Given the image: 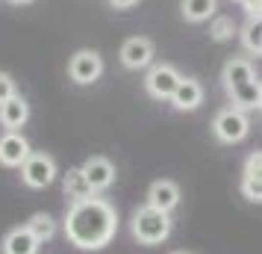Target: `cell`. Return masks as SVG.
<instances>
[{
    "mask_svg": "<svg viewBox=\"0 0 262 254\" xmlns=\"http://www.w3.org/2000/svg\"><path fill=\"white\" fill-rule=\"evenodd\" d=\"M118 230V213L103 198H85L74 201L65 213V237L71 245L83 251H100L106 248Z\"/></svg>",
    "mask_w": 262,
    "mask_h": 254,
    "instance_id": "6da1fadb",
    "label": "cell"
},
{
    "mask_svg": "<svg viewBox=\"0 0 262 254\" xmlns=\"http://www.w3.org/2000/svg\"><path fill=\"white\" fill-rule=\"evenodd\" d=\"M133 237L142 245H159L171 237V213L144 204L133 213Z\"/></svg>",
    "mask_w": 262,
    "mask_h": 254,
    "instance_id": "7a4b0ae2",
    "label": "cell"
},
{
    "mask_svg": "<svg viewBox=\"0 0 262 254\" xmlns=\"http://www.w3.org/2000/svg\"><path fill=\"white\" fill-rule=\"evenodd\" d=\"M212 133H215V139L224 142V145L242 142V139L250 133V121H248V115H245V109H238V107L221 109L212 121Z\"/></svg>",
    "mask_w": 262,
    "mask_h": 254,
    "instance_id": "3957f363",
    "label": "cell"
},
{
    "mask_svg": "<svg viewBox=\"0 0 262 254\" xmlns=\"http://www.w3.org/2000/svg\"><path fill=\"white\" fill-rule=\"evenodd\" d=\"M21 181L30 186V189H45L56 181V160L48 157V154H38L33 151L30 160L21 166Z\"/></svg>",
    "mask_w": 262,
    "mask_h": 254,
    "instance_id": "277c9868",
    "label": "cell"
},
{
    "mask_svg": "<svg viewBox=\"0 0 262 254\" xmlns=\"http://www.w3.org/2000/svg\"><path fill=\"white\" fill-rule=\"evenodd\" d=\"M180 71L174 68V65H154L150 71H147V77H144V89H147V95L156 97V101H171L174 97V92H177L180 86Z\"/></svg>",
    "mask_w": 262,
    "mask_h": 254,
    "instance_id": "5b68a950",
    "label": "cell"
},
{
    "mask_svg": "<svg viewBox=\"0 0 262 254\" xmlns=\"http://www.w3.org/2000/svg\"><path fill=\"white\" fill-rule=\"evenodd\" d=\"M103 74V60L97 50H77L68 62V77L77 86H92Z\"/></svg>",
    "mask_w": 262,
    "mask_h": 254,
    "instance_id": "8992f818",
    "label": "cell"
},
{
    "mask_svg": "<svg viewBox=\"0 0 262 254\" xmlns=\"http://www.w3.org/2000/svg\"><path fill=\"white\" fill-rule=\"evenodd\" d=\"M30 142L18 130H9V133L0 136V166L6 169H21L27 160H30Z\"/></svg>",
    "mask_w": 262,
    "mask_h": 254,
    "instance_id": "52a82bcc",
    "label": "cell"
},
{
    "mask_svg": "<svg viewBox=\"0 0 262 254\" xmlns=\"http://www.w3.org/2000/svg\"><path fill=\"white\" fill-rule=\"evenodd\" d=\"M121 62L133 68V71H139V68H147L150 62H154V42L144 36H133L127 38L124 45H121Z\"/></svg>",
    "mask_w": 262,
    "mask_h": 254,
    "instance_id": "ba28073f",
    "label": "cell"
},
{
    "mask_svg": "<svg viewBox=\"0 0 262 254\" xmlns=\"http://www.w3.org/2000/svg\"><path fill=\"white\" fill-rule=\"evenodd\" d=\"M242 195L253 201V204H262V151H253L245 163V171H242Z\"/></svg>",
    "mask_w": 262,
    "mask_h": 254,
    "instance_id": "9c48e42d",
    "label": "cell"
},
{
    "mask_svg": "<svg viewBox=\"0 0 262 254\" xmlns=\"http://www.w3.org/2000/svg\"><path fill=\"white\" fill-rule=\"evenodd\" d=\"M83 171H85V178H89V183H92L95 192L109 189L112 181H115V166H112L106 157H89L83 163Z\"/></svg>",
    "mask_w": 262,
    "mask_h": 254,
    "instance_id": "30bf717a",
    "label": "cell"
},
{
    "mask_svg": "<svg viewBox=\"0 0 262 254\" xmlns=\"http://www.w3.org/2000/svg\"><path fill=\"white\" fill-rule=\"evenodd\" d=\"M147 204L156 207V210L171 213L180 204V186L174 181H154L150 189H147Z\"/></svg>",
    "mask_w": 262,
    "mask_h": 254,
    "instance_id": "8fae6325",
    "label": "cell"
},
{
    "mask_svg": "<svg viewBox=\"0 0 262 254\" xmlns=\"http://www.w3.org/2000/svg\"><path fill=\"white\" fill-rule=\"evenodd\" d=\"M171 104L180 109V112H191V109H198L203 104V86L198 80H191V77H183L177 86V92L171 97Z\"/></svg>",
    "mask_w": 262,
    "mask_h": 254,
    "instance_id": "7c38bea8",
    "label": "cell"
},
{
    "mask_svg": "<svg viewBox=\"0 0 262 254\" xmlns=\"http://www.w3.org/2000/svg\"><path fill=\"white\" fill-rule=\"evenodd\" d=\"M221 80H224V89H233V86H242V83L256 80L253 62L245 60V56H233V60H227L224 71H221Z\"/></svg>",
    "mask_w": 262,
    "mask_h": 254,
    "instance_id": "4fadbf2b",
    "label": "cell"
},
{
    "mask_svg": "<svg viewBox=\"0 0 262 254\" xmlns=\"http://www.w3.org/2000/svg\"><path fill=\"white\" fill-rule=\"evenodd\" d=\"M41 242L33 237V230L27 228H12L3 237V254H38Z\"/></svg>",
    "mask_w": 262,
    "mask_h": 254,
    "instance_id": "5bb4252c",
    "label": "cell"
},
{
    "mask_svg": "<svg viewBox=\"0 0 262 254\" xmlns=\"http://www.w3.org/2000/svg\"><path fill=\"white\" fill-rule=\"evenodd\" d=\"M27 119H30V104H27L21 95L9 97L6 104H0V124L3 127H9V130H18V127H24Z\"/></svg>",
    "mask_w": 262,
    "mask_h": 254,
    "instance_id": "9a60e30c",
    "label": "cell"
},
{
    "mask_svg": "<svg viewBox=\"0 0 262 254\" xmlns=\"http://www.w3.org/2000/svg\"><path fill=\"white\" fill-rule=\"evenodd\" d=\"M227 95L233 101V107L238 109H259L262 104V83L259 80H250V83H242V86H233V89H227Z\"/></svg>",
    "mask_w": 262,
    "mask_h": 254,
    "instance_id": "2e32d148",
    "label": "cell"
},
{
    "mask_svg": "<svg viewBox=\"0 0 262 254\" xmlns=\"http://www.w3.org/2000/svg\"><path fill=\"white\" fill-rule=\"evenodd\" d=\"M62 189H65V195L74 201H85V198H92L95 195V189H92V183H89V178H85L83 166L80 169H68V174L62 178Z\"/></svg>",
    "mask_w": 262,
    "mask_h": 254,
    "instance_id": "e0dca14e",
    "label": "cell"
},
{
    "mask_svg": "<svg viewBox=\"0 0 262 254\" xmlns=\"http://www.w3.org/2000/svg\"><path fill=\"white\" fill-rule=\"evenodd\" d=\"M180 9H183V18H186V21L201 24V21H206V18L215 15L218 0H180Z\"/></svg>",
    "mask_w": 262,
    "mask_h": 254,
    "instance_id": "ac0fdd59",
    "label": "cell"
},
{
    "mask_svg": "<svg viewBox=\"0 0 262 254\" xmlns=\"http://www.w3.org/2000/svg\"><path fill=\"white\" fill-rule=\"evenodd\" d=\"M242 45L250 53H262V15H250L248 24L242 27Z\"/></svg>",
    "mask_w": 262,
    "mask_h": 254,
    "instance_id": "d6986e66",
    "label": "cell"
},
{
    "mask_svg": "<svg viewBox=\"0 0 262 254\" xmlns=\"http://www.w3.org/2000/svg\"><path fill=\"white\" fill-rule=\"evenodd\" d=\"M27 228L33 230V237H36L38 242H48L56 237V222L48 216V213H36V216L27 222Z\"/></svg>",
    "mask_w": 262,
    "mask_h": 254,
    "instance_id": "ffe728a7",
    "label": "cell"
},
{
    "mask_svg": "<svg viewBox=\"0 0 262 254\" xmlns=\"http://www.w3.org/2000/svg\"><path fill=\"white\" fill-rule=\"evenodd\" d=\"M209 36L215 38V42H227V38L236 36V21L230 18V15H218V18H212V24H209Z\"/></svg>",
    "mask_w": 262,
    "mask_h": 254,
    "instance_id": "44dd1931",
    "label": "cell"
},
{
    "mask_svg": "<svg viewBox=\"0 0 262 254\" xmlns=\"http://www.w3.org/2000/svg\"><path fill=\"white\" fill-rule=\"evenodd\" d=\"M9 97H15V80L6 71H0V104H6Z\"/></svg>",
    "mask_w": 262,
    "mask_h": 254,
    "instance_id": "7402d4cb",
    "label": "cell"
},
{
    "mask_svg": "<svg viewBox=\"0 0 262 254\" xmlns=\"http://www.w3.org/2000/svg\"><path fill=\"white\" fill-rule=\"evenodd\" d=\"M245 9H248V15H262V0H238Z\"/></svg>",
    "mask_w": 262,
    "mask_h": 254,
    "instance_id": "603a6c76",
    "label": "cell"
},
{
    "mask_svg": "<svg viewBox=\"0 0 262 254\" xmlns=\"http://www.w3.org/2000/svg\"><path fill=\"white\" fill-rule=\"evenodd\" d=\"M109 3H112L115 9H130V6H136V3H139V0H109Z\"/></svg>",
    "mask_w": 262,
    "mask_h": 254,
    "instance_id": "cb8c5ba5",
    "label": "cell"
},
{
    "mask_svg": "<svg viewBox=\"0 0 262 254\" xmlns=\"http://www.w3.org/2000/svg\"><path fill=\"white\" fill-rule=\"evenodd\" d=\"M12 3H18V6H21V3H33V0H12Z\"/></svg>",
    "mask_w": 262,
    "mask_h": 254,
    "instance_id": "d4e9b609",
    "label": "cell"
},
{
    "mask_svg": "<svg viewBox=\"0 0 262 254\" xmlns=\"http://www.w3.org/2000/svg\"><path fill=\"white\" fill-rule=\"evenodd\" d=\"M174 254H186V251H174Z\"/></svg>",
    "mask_w": 262,
    "mask_h": 254,
    "instance_id": "484cf974",
    "label": "cell"
},
{
    "mask_svg": "<svg viewBox=\"0 0 262 254\" xmlns=\"http://www.w3.org/2000/svg\"><path fill=\"white\" fill-rule=\"evenodd\" d=\"M259 109H262V104H259Z\"/></svg>",
    "mask_w": 262,
    "mask_h": 254,
    "instance_id": "4316f807",
    "label": "cell"
}]
</instances>
